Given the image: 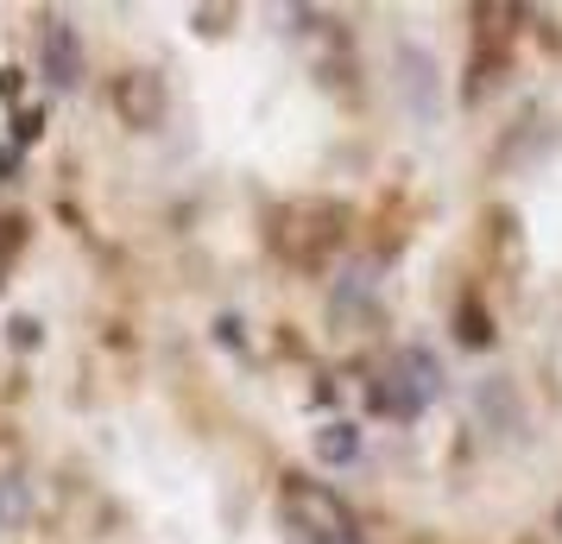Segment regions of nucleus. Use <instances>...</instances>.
<instances>
[{
  "mask_svg": "<svg viewBox=\"0 0 562 544\" xmlns=\"http://www.w3.org/2000/svg\"><path fill=\"white\" fill-rule=\"evenodd\" d=\"M481 418H486V431H493V437H499V424H506V437H518V431H525L518 392H512L506 380H486V387H481Z\"/></svg>",
  "mask_w": 562,
  "mask_h": 544,
  "instance_id": "0eeeda50",
  "label": "nucleus"
},
{
  "mask_svg": "<svg viewBox=\"0 0 562 544\" xmlns=\"http://www.w3.org/2000/svg\"><path fill=\"white\" fill-rule=\"evenodd\" d=\"M20 519H26V481L0 475V525H20Z\"/></svg>",
  "mask_w": 562,
  "mask_h": 544,
  "instance_id": "6e6552de",
  "label": "nucleus"
},
{
  "mask_svg": "<svg viewBox=\"0 0 562 544\" xmlns=\"http://www.w3.org/2000/svg\"><path fill=\"white\" fill-rule=\"evenodd\" d=\"M20 96V70H0V102H13Z\"/></svg>",
  "mask_w": 562,
  "mask_h": 544,
  "instance_id": "9b49d317",
  "label": "nucleus"
},
{
  "mask_svg": "<svg viewBox=\"0 0 562 544\" xmlns=\"http://www.w3.org/2000/svg\"><path fill=\"white\" fill-rule=\"evenodd\" d=\"M114 108L127 127H158L165 121V82L153 70H127V77H114Z\"/></svg>",
  "mask_w": 562,
  "mask_h": 544,
  "instance_id": "20e7f679",
  "label": "nucleus"
},
{
  "mask_svg": "<svg viewBox=\"0 0 562 544\" xmlns=\"http://www.w3.org/2000/svg\"><path fill=\"white\" fill-rule=\"evenodd\" d=\"M284 507H291V525H297V539H304V544H335V539H348V532H355L348 507H341L323 481H291Z\"/></svg>",
  "mask_w": 562,
  "mask_h": 544,
  "instance_id": "f03ea898",
  "label": "nucleus"
},
{
  "mask_svg": "<svg viewBox=\"0 0 562 544\" xmlns=\"http://www.w3.org/2000/svg\"><path fill=\"white\" fill-rule=\"evenodd\" d=\"M38 77L52 82V89H77L82 82V38L64 13L38 20Z\"/></svg>",
  "mask_w": 562,
  "mask_h": 544,
  "instance_id": "7ed1b4c3",
  "label": "nucleus"
},
{
  "mask_svg": "<svg viewBox=\"0 0 562 544\" xmlns=\"http://www.w3.org/2000/svg\"><path fill=\"white\" fill-rule=\"evenodd\" d=\"M398 82H405L411 108L430 121V114H436V64H430V52H417V45H398Z\"/></svg>",
  "mask_w": 562,
  "mask_h": 544,
  "instance_id": "39448f33",
  "label": "nucleus"
},
{
  "mask_svg": "<svg viewBox=\"0 0 562 544\" xmlns=\"http://www.w3.org/2000/svg\"><path fill=\"white\" fill-rule=\"evenodd\" d=\"M7 330H13V348H38V323L32 317H13Z\"/></svg>",
  "mask_w": 562,
  "mask_h": 544,
  "instance_id": "9d476101",
  "label": "nucleus"
},
{
  "mask_svg": "<svg viewBox=\"0 0 562 544\" xmlns=\"http://www.w3.org/2000/svg\"><path fill=\"white\" fill-rule=\"evenodd\" d=\"M436 392H442V367H436V355H424V348H398V355L385 362V374L373 380V406H380L385 418L411 424Z\"/></svg>",
  "mask_w": 562,
  "mask_h": 544,
  "instance_id": "f257e3e1",
  "label": "nucleus"
},
{
  "mask_svg": "<svg viewBox=\"0 0 562 544\" xmlns=\"http://www.w3.org/2000/svg\"><path fill=\"white\" fill-rule=\"evenodd\" d=\"M38 133H45V114H38V108H20V114H13V140H20V146H32Z\"/></svg>",
  "mask_w": 562,
  "mask_h": 544,
  "instance_id": "1a4fd4ad",
  "label": "nucleus"
},
{
  "mask_svg": "<svg viewBox=\"0 0 562 544\" xmlns=\"http://www.w3.org/2000/svg\"><path fill=\"white\" fill-rule=\"evenodd\" d=\"M310 449H316V463H355L360 456V424H348V418H329V424H316V437H310Z\"/></svg>",
  "mask_w": 562,
  "mask_h": 544,
  "instance_id": "423d86ee",
  "label": "nucleus"
}]
</instances>
